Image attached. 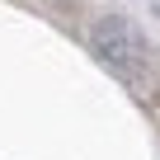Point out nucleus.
I'll list each match as a JSON object with an SVG mask.
<instances>
[{"instance_id":"1","label":"nucleus","mask_w":160,"mask_h":160,"mask_svg":"<svg viewBox=\"0 0 160 160\" xmlns=\"http://www.w3.org/2000/svg\"><path fill=\"white\" fill-rule=\"evenodd\" d=\"M90 47H94V57H99L113 75H122V80H141L146 66H151L146 38H141L127 19H118V14H108V19H99V24L90 28Z\"/></svg>"}]
</instances>
